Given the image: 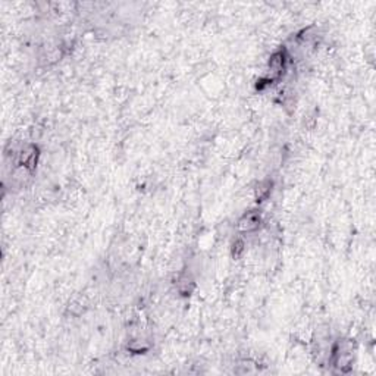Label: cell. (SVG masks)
<instances>
[{"label": "cell", "mask_w": 376, "mask_h": 376, "mask_svg": "<svg viewBox=\"0 0 376 376\" xmlns=\"http://www.w3.org/2000/svg\"><path fill=\"white\" fill-rule=\"evenodd\" d=\"M258 225H260V216H258L257 213H254V212H250V213L244 215L241 218L240 223H238L240 229H243L246 232H251V231L257 229Z\"/></svg>", "instance_id": "1"}]
</instances>
